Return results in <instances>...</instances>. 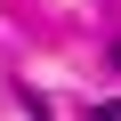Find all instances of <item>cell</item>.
I'll return each instance as SVG.
<instances>
[{"instance_id":"2","label":"cell","mask_w":121,"mask_h":121,"mask_svg":"<svg viewBox=\"0 0 121 121\" xmlns=\"http://www.w3.org/2000/svg\"><path fill=\"white\" fill-rule=\"evenodd\" d=\"M113 65H121V40H113Z\"/></svg>"},{"instance_id":"1","label":"cell","mask_w":121,"mask_h":121,"mask_svg":"<svg viewBox=\"0 0 121 121\" xmlns=\"http://www.w3.org/2000/svg\"><path fill=\"white\" fill-rule=\"evenodd\" d=\"M89 121H121V105H89Z\"/></svg>"}]
</instances>
